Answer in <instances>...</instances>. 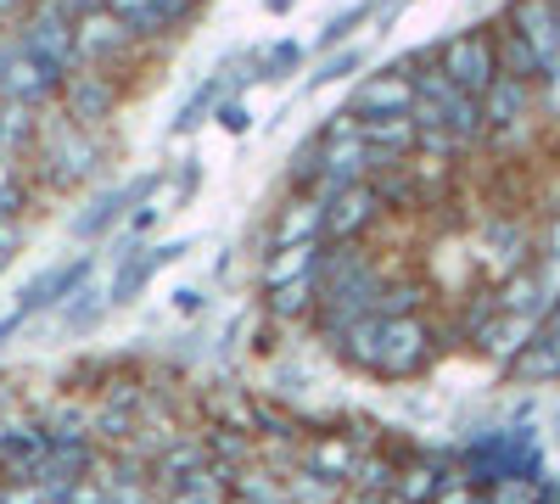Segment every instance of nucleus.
<instances>
[{
    "mask_svg": "<svg viewBox=\"0 0 560 504\" xmlns=\"http://www.w3.org/2000/svg\"><path fill=\"white\" fill-rule=\"evenodd\" d=\"M79 12H73V0H39V12L23 23V51L39 57L45 68H51L57 79H73L84 68L79 57Z\"/></svg>",
    "mask_w": 560,
    "mask_h": 504,
    "instance_id": "obj_1",
    "label": "nucleus"
},
{
    "mask_svg": "<svg viewBox=\"0 0 560 504\" xmlns=\"http://www.w3.org/2000/svg\"><path fill=\"white\" fill-rule=\"evenodd\" d=\"M427 353H432V331L409 314H382V371L376 376H415L427 371Z\"/></svg>",
    "mask_w": 560,
    "mask_h": 504,
    "instance_id": "obj_2",
    "label": "nucleus"
},
{
    "mask_svg": "<svg viewBox=\"0 0 560 504\" xmlns=\"http://www.w3.org/2000/svg\"><path fill=\"white\" fill-rule=\"evenodd\" d=\"M443 73L459 84V90H471V96H488L493 79H499V62H493V39L488 34H459L443 45Z\"/></svg>",
    "mask_w": 560,
    "mask_h": 504,
    "instance_id": "obj_3",
    "label": "nucleus"
},
{
    "mask_svg": "<svg viewBox=\"0 0 560 504\" xmlns=\"http://www.w3.org/2000/svg\"><path fill=\"white\" fill-rule=\"evenodd\" d=\"M39 146H45V163H51V179H84L90 163H96V146L84 141V124L73 118H45Z\"/></svg>",
    "mask_w": 560,
    "mask_h": 504,
    "instance_id": "obj_4",
    "label": "nucleus"
},
{
    "mask_svg": "<svg viewBox=\"0 0 560 504\" xmlns=\"http://www.w3.org/2000/svg\"><path fill=\"white\" fill-rule=\"evenodd\" d=\"M510 23H516V34L533 45L544 79L560 73V0H522V7L510 12Z\"/></svg>",
    "mask_w": 560,
    "mask_h": 504,
    "instance_id": "obj_5",
    "label": "nucleus"
},
{
    "mask_svg": "<svg viewBox=\"0 0 560 504\" xmlns=\"http://www.w3.org/2000/svg\"><path fill=\"white\" fill-rule=\"evenodd\" d=\"M73 34H79V57H84V62H107V57H118L124 45L135 39V28H129V23H124L113 7H102V12H84Z\"/></svg>",
    "mask_w": 560,
    "mask_h": 504,
    "instance_id": "obj_6",
    "label": "nucleus"
},
{
    "mask_svg": "<svg viewBox=\"0 0 560 504\" xmlns=\"http://www.w3.org/2000/svg\"><path fill=\"white\" fill-rule=\"evenodd\" d=\"M376 213H382L376 186H348V191H337L331 208H325V236H331V242H353Z\"/></svg>",
    "mask_w": 560,
    "mask_h": 504,
    "instance_id": "obj_7",
    "label": "nucleus"
},
{
    "mask_svg": "<svg viewBox=\"0 0 560 504\" xmlns=\"http://www.w3.org/2000/svg\"><path fill=\"white\" fill-rule=\"evenodd\" d=\"M482 113H488V129L499 134V141H510V134L522 129V118H527V79L522 73H499L493 90L482 96Z\"/></svg>",
    "mask_w": 560,
    "mask_h": 504,
    "instance_id": "obj_8",
    "label": "nucleus"
},
{
    "mask_svg": "<svg viewBox=\"0 0 560 504\" xmlns=\"http://www.w3.org/2000/svg\"><path fill=\"white\" fill-rule=\"evenodd\" d=\"M51 84H57V73L45 68L39 57H28V51H12L7 68H0V96L23 102V107H39V96H45Z\"/></svg>",
    "mask_w": 560,
    "mask_h": 504,
    "instance_id": "obj_9",
    "label": "nucleus"
},
{
    "mask_svg": "<svg viewBox=\"0 0 560 504\" xmlns=\"http://www.w3.org/2000/svg\"><path fill=\"white\" fill-rule=\"evenodd\" d=\"M364 466V448L348 443V437H308L303 443V471H319V477H331V482H348L359 477Z\"/></svg>",
    "mask_w": 560,
    "mask_h": 504,
    "instance_id": "obj_10",
    "label": "nucleus"
},
{
    "mask_svg": "<svg viewBox=\"0 0 560 504\" xmlns=\"http://www.w3.org/2000/svg\"><path fill=\"white\" fill-rule=\"evenodd\" d=\"M113 113V79H102V73H73L68 79V118L73 124H102Z\"/></svg>",
    "mask_w": 560,
    "mask_h": 504,
    "instance_id": "obj_11",
    "label": "nucleus"
},
{
    "mask_svg": "<svg viewBox=\"0 0 560 504\" xmlns=\"http://www.w3.org/2000/svg\"><path fill=\"white\" fill-rule=\"evenodd\" d=\"M415 102H420V84H409V79H376V84H364L359 90V118H398V113H415Z\"/></svg>",
    "mask_w": 560,
    "mask_h": 504,
    "instance_id": "obj_12",
    "label": "nucleus"
},
{
    "mask_svg": "<svg viewBox=\"0 0 560 504\" xmlns=\"http://www.w3.org/2000/svg\"><path fill=\"white\" fill-rule=\"evenodd\" d=\"M208 466H213V448H208L202 437H174V443L158 454V482L174 488V482L197 477V471H208Z\"/></svg>",
    "mask_w": 560,
    "mask_h": 504,
    "instance_id": "obj_13",
    "label": "nucleus"
},
{
    "mask_svg": "<svg viewBox=\"0 0 560 504\" xmlns=\"http://www.w3.org/2000/svg\"><path fill=\"white\" fill-rule=\"evenodd\" d=\"M314 269H319L314 242H292V247H280V253L269 258V269H264V286H269V292H280V286H292V281H308Z\"/></svg>",
    "mask_w": 560,
    "mask_h": 504,
    "instance_id": "obj_14",
    "label": "nucleus"
},
{
    "mask_svg": "<svg viewBox=\"0 0 560 504\" xmlns=\"http://www.w3.org/2000/svg\"><path fill=\"white\" fill-rule=\"evenodd\" d=\"M287 499L292 504H348L342 499V482H331V477H319V471H287Z\"/></svg>",
    "mask_w": 560,
    "mask_h": 504,
    "instance_id": "obj_15",
    "label": "nucleus"
},
{
    "mask_svg": "<svg viewBox=\"0 0 560 504\" xmlns=\"http://www.w3.org/2000/svg\"><path fill=\"white\" fill-rule=\"evenodd\" d=\"M314 231H325V202H298L287 208V219H280V242H308Z\"/></svg>",
    "mask_w": 560,
    "mask_h": 504,
    "instance_id": "obj_16",
    "label": "nucleus"
},
{
    "mask_svg": "<svg viewBox=\"0 0 560 504\" xmlns=\"http://www.w3.org/2000/svg\"><path fill=\"white\" fill-rule=\"evenodd\" d=\"M12 208H18V174H12L7 152H0V219H12Z\"/></svg>",
    "mask_w": 560,
    "mask_h": 504,
    "instance_id": "obj_17",
    "label": "nucleus"
},
{
    "mask_svg": "<svg viewBox=\"0 0 560 504\" xmlns=\"http://www.w3.org/2000/svg\"><path fill=\"white\" fill-rule=\"evenodd\" d=\"M12 247H18V224H7V219H0V263L12 258Z\"/></svg>",
    "mask_w": 560,
    "mask_h": 504,
    "instance_id": "obj_18",
    "label": "nucleus"
},
{
    "mask_svg": "<svg viewBox=\"0 0 560 504\" xmlns=\"http://www.w3.org/2000/svg\"><path fill=\"white\" fill-rule=\"evenodd\" d=\"M12 7H18V0H0V12H12Z\"/></svg>",
    "mask_w": 560,
    "mask_h": 504,
    "instance_id": "obj_19",
    "label": "nucleus"
},
{
    "mask_svg": "<svg viewBox=\"0 0 560 504\" xmlns=\"http://www.w3.org/2000/svg\"><path fill=\"white\" fill-rule=\"evenodd\" d=\"M191 7H197V0H191Z\"/></svg>",
    "mask_w": 560,
    "mask_h": 504,
    "instance_id": "obj_20",
    "label": "nucleus"
}]
</instances>
